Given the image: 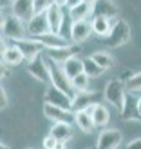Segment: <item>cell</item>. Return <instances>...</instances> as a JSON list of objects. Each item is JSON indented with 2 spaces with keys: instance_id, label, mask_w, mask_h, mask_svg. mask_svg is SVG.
<instances>
[{
  "instance_id": "6da1fadb",
  "label": "cell",
  "mask_w": 141,
  "mask_h": 149,
  "mask_svg": "<svg viewBox=\"0 0 141 149\" xmlns=\"http://www.w3.org/2000/svg\"><path fill=\"white\" fill-rule=\"evenodd\" d=\"M103 96L110 106H114L121 113L125 100H127V84H123V80L120 78L109 80V84L105 86V91H103Z\"/></svg>"
},
{
  "instance_id": "7a4b0ae2",
  "label": "cell",
  "mask_w": 141,
  "mask_h": 149,
  "mask_svg": "<svg viewBox=\"0 0 141 149\" xmlns=\"http://www.w3.org/2000/svg\"><path fill=\"white\" fill-rule=\"evenodd\" d=\"M130 40V26L127 24V20L118 18L112 22V29H110L109 36L105 38V46L110 49L121 47Z\"/></svg>"
},
{
  "instance_id": "3957f363",
  "label": "cell",
  "mask_w": 141,
  "mask_h": 149,
  "mask_svg": "<svg viewBox=\"0 0 141 149\" xmlns=\"http://www.w3.org/2000/svg\"><path fill=\"white\" fill-rule=\"evenodd\" d=\"M25 33H27V24L24 20H20L14 15L2 17V36L4 38L18 42L22 38H25Z\"/></svg>"
},
{
  "instance_id": "277c9868",
  "label": "cell",
  "mask_w": 141,
  "mask_h": 149,
  "mask_svg": "<svg viewBox=\"0 0 141 149\" xmlns=\"http://www.w3.org/2000/svg\"><path fill=\"white\" fill-rule=\"evenodd\" d=\"M47 64H49V69H51V86H54L56 89H60L65 95H69L71 98H74L76 91H74V87H72V82L67 78V74L63 73L60 64H56L54 60H51V58H47Z\"/></svg>"
},
{
  "instance_id": "5b68a950",
  "label": "cell",
  "mask_w": 141,
  "mask_h": 149,
  "mask_svg": "<svg viewBox=\"0 0 141 149\" xmlns=\"http://www.w3.org/2000/svg\"><path fill=\"white\" fill-rule=\"evenodd\" d=\"M27 73L31 74L34 80L42 82V84H51V69L47 64V58H43L42 55L36 56L34 60L27 64Z\"/></svg>"
},
{
  "instance_id": "8992f818",
  "label": "cell",
  "mask_w": 141,
  "mask_h": 149,
  "mask_svg": "<svg viewBox=\"0 0 141 149\" xmlns=\"http://www.w3.org/2000/svg\"><path fill=\"white\" fill-rule=\"evenodd\" d=\"M43 115L54 124H76V113L63 107L53 106V104H43Z\"/></svg>"
},
{
  "instance_id": "52a82bcc",
  "label": "cell",
  "mask_w": 141,
  "mask_h": 149,
  "mask_svg": "<svg viewBox=\"0 0 141 149\" xmlns=\"http://www.w3.org/2000/svg\"><path fill=\"white\" fill-rule=\"evenodd\" d=\"M123 142V135L120 129H101L98 135L96 149H118Z\"/></svg>"
},
{
  "instance_id": "ba28073f",
  "label": "cell",
  "mask_w": 141,
  "mask_h": 149,
  "mask_svg": "<svg viewBox=\"0 0 141 149\" xmlns=\"http://www.w3.org/2000/svg\"><path fill=\"white\" fill-rule=\"evenodd\" d=\"M43 104H53V106L72 111V98L69 95H65L63 91H60V89H56L54 86H51L45 91V95H43Z\"/></svg>"
},
{
  "instance_id": "9c48e42d",
  "label": "cell",
  "mask_w": 141,
  "mask_h": 149,
  "mask_svg": "<svg viewBox=\"0 0 141 149\" xmlns=\"http://www.w3.org/2000/svg\"><path fill=\"white\" fill-rule=\"evenodd\" d=\"M94 104H100V93L96 91H80L74 95L72 98V111L80 113V111H87Z\"/></svg>"
},
{
  "instance_id": "30bf717a",
  "label": "cell",
  "mask_w": 141,
  "mask_h": 149,
  "mask_svg": "<svg viewBox=\"0 0 141 149\" xmlns=\"http://www.w3.org/2000/svg\"><path fill=\"white\" fill-rule=\"evenodd\" d=\"M14 46L22 51V55H24L25 60H29V62L34 60L36 56H40L42 51L45 49L36 38H22V40H18V42H14Z\"/></svg>"
},
{
  "instance_id": "8fae6325",
  "label": "cell",
  "mask_w": 141,
  "mask_h": 149,
  "mask_svg": "<svg viewBox=\"0 0 141 149\" xmlns=\"http://www.w3.org/2000/svg\"><path fill=\"white\" fill-rule=\"evenodd\" d=\"M51 33V26L47 22V15H34V17L27 22V35H31V38H36V36L47 35Z\"/></svg>"
},
{
  "instance_id": "7c38bea8",
  "label": "cell",
  "mask_w": 141,
  "mask_h": 149,
  "mask_svg": "<svg viewBox=\"0 0 141 149\" xmlns=\"http://www.w3.org/2000/svg\"><path fill=\"white\" fill-rule=\"evenodd\" d=\"M92 35V24L87 20H81V22H72L71 29H69V38L74 44H81L85 42L89 36Z\"/></svg>"
},
{
  "instance_id": "4fadbf2b",
  "label": "cell",
  "mask_w": 141,
  "mask_h": 149,
  "mask_svg": "<svg viewBox=\"0 0 141 149\" xmlns=\"http://www.w3.org/2000/svg\"><path fill=\"white\" fill-rule=\"evenodd\" d=\"M80 53V46L78 44H74V46H67V47H56V49H47V58L51 60H54L56 64H63L67 62L69 58L72 56H78Z\"/></svg>"
},
{
  "instance_id": "5bb4252c",
  "label": "cell",
  "mask_w": 141,
  "mask_h": 149,
  "mask_svg": "<svg viewBox=\"0 0 141 149\" xmlns=\"http://www.w3.org/2000/svg\"><path fill=\"white\" fill-rule=\"evenodd\" d=\"M11 9H13L14 17H18L20 20H24L25 24L34 17L33 0H13V2H11Z\"/></svg>"
},
{
  "instance_id": "9a60e30c",
  "label": "cell",
  "mask_w": 141,
  "mask_h": 149,
  "mask_svg": "<svg viewBox=\"0 0 141 149\" xmlns=\"http://www.w3.org/2000/svg\"><path fill=\"white\" fill-rule=\"evenodd\" d=\"M87 113L92 116V122L96 127H101V129H107V124L110 120V113L107 106H103V104H94L87 109Z\"/></svg>"
},
{
  "instance_id": "2e32d148",
  "label": "cell",
  "mask_w": 141,
  "mask_h": 149,
  "mask_svg": "<svg viewBox=\"0 0 141 149\" xmlns=\"http://www.w3.org/2000/svg\"><path fill=\"white\" fill-rule=\"evenodd\" d=\"M118 15V6L112 0H96L92 4V17H105L112 20Z\"/></svg>"
},
{
  "instance_id": "e0dca14e",
  "label": "cell",
  "mask_w": 141,
  "mask_h": 149,
  "mask_svg": "<svg viewBox=\"0 0 141 149\" xmlns=\"http://www.w3.org/2000/svg\"><path fill=\"white\" fill-rule=\"evenodd\" d=\"M45 15H47V22H49V26H51V33L62 35L63 22H65L63 9H62L60 6H53V7H51V9H49Z\"/></svg>"
},
{
  "instance_id": "ac0fdd59",
  "label": "cell",
  "mask_w": 141,
  "mask_h": 149,
  "mask_svg": "<svg viewBox=\"0 0 141 149\" xmlns=\"http://www.w3.org/2000/svg\"><path fill=\"white\" fill-rule=\"evenodd\" d=\"M36 40L45 47V51L47 49H56V47H67V46H71V44L67 42V36L56 35V33H47V35L36 36Z\"/></svg>"
},
{
  "instance_id": "d6986e66",
  "label": "cell",
  "mask_w": 141,
  "mask_h": 149,
  "mask_svg": "<svg viewBox=\"0 0 141 149\" xmlns=\"http://www.w3.org/2000/svg\"><path fill=\"white\" fill-rule=\"evenodd\" d=\"M112 22L114 20H109L105 17H92L91 20V24H92V33L96 36H100V38L105 40L109 33H110V29H112Z\"/></svg>"
},
{
  "instance_id": "ffe728a7",
  "label": "cell",
  "mask_w": 141,
  "mask_h": 149,
  "mask_svg": "<svg viewBox=\"0 0 141 149\" xmlns=\"http://www.w3.org/2000/svg\"><path fill=\"white\" fill-rule=\"evenodd\" d=\"M25 60V56L22 55V51L14 46H9L4 53H2V64H6L7 68H13V65H18V64H22Z\"/></svg>"
},
{
  "instance_id": "44dd1931",
  "label": "cell",
  "mask_w": 141,
  "mask_h": 149,
  "mask_svg": "<svg viewBox=\"0 0 141 149\" xmlns=\"http://www.w3.org/2000/svg\"><path fill=\"white\" fill-rule=\"evenodd\" d=\"M62 69H63L65 74H67V78L72 82L78 74L83 73V60H80L78 56H72V58H69L67 62L62 64Z\"/></svg>"
},
{
  "instance_id": "7402d4cb",
  "label": "cell",
  "mask_w": 141,
  "mask_h": 149,
  "mask_svg": "<svg viewBox=\"0 0 141 149\" xmlns=\"http://www.w3.org/2000/svg\"><path fill=\"white\" fill-rule=\"evenodd\" d=\"M121 118L123 120H141V115L138 111V100H134L130 95H127L125 106L121 109Z\"/></svg>"
},
{
  "instance_id": "603a6c76",
  "label": "cell",
  "mask_w": 141,
  "mask_h": 149,
  "mask_svg": "<svg viewBox=\"0 0 141 149\" xmlns=\"http://www.w3.org/2000/svg\"><path fill=\"white\" fill-rule=\"evenodd\" d=\"M49 135H53L58 142H69L72 138V125L71 124H54L53 127H51Z\"/></svg>"
},
{
  "instance_id": "cb8c5ba5",
  "label": "cell",
  "mask_w": 141,
  "mask_h": 149,
  "mask_svg": "<svg viewBox=\"0 0 141 149\" xmlns=\"http://www.w3.org/2000/svg\"><path fill=\"white\" fill-rule=\"evenodd\" d=\"M92 15V6L87 4V2H81L80 6L72 7V9H69V17L72 22H81V20H87L89 17Z\"/></svg>"
},
{
  "instance_id": "d4e9b609",
  "label": "cell",
  "mask_w": 141,
  "mask_h": 149,
  "mask_svg": "<svg viewBox=\"0 0 141 149\" xmlns=\"http://www.w3.org/2000/svg\"><path fill=\"white\" fill-rule=\"evenodd\" d=\"M76 124L78 127L83 131V133H92L94 131V122H92V116L87 113V111H80V113H76Z\"/></svg>"
},
{
  "instance_id": "484cf974",
  "label": "cell",
  "mask_w": 141,
  "mask_h": 149,
  "mask_svg": "<svg viewBox=\"0 0 141 149\" xmlns=\"http://www.w3.org/2000/svg\"><path fill=\"white\" fill-rule=\"evenodd\" d=\"M91 58H92V60L100 65V68L105 69V71H107V69H110V68L114 65V58H112V55H109L107 51H96V53H94Z\"/></svg>"
},
{
  "instance_id": "4316f807",
  "label": "cell",
  "mask_w": 141,
  "mask_h": 149,
  "mask_svg": "<svg viewBox=\"0 0 141 149\" xmlns=\"http://www.w3.org/2000/svg\"><path fill=\"white\" fill-rule=\"evenodd\" d=\"M103 71H105V69L100 68V65L96 64L91 56L83 60V73L87 74L89 78H98V77H101V74H103Z\"/></svg>"
},
{
  "instance_id": "83f0119b",
  "label": "cell",
  "mask_w": 141,
  "mask_h": 149,
  "mask_svg": "<svg viewBox=\"0 0 141 149\" xmlns=\"http://www.w3.org/2000/svg\"><path fill=\"white\" fill-rule=\"evenodd\" d=\"M89 78L85 73H81V74H78L76 78L72 80V87H74V91L76 93H80V91H89Z\"/></svg>"
},
{
  "instance_id": "f1b7e54d",
  "label": "cell",
  "mask_w": 141,
  "mask_h": 149,
  "mask_svg": "<svg viewBox=\"0 0 141 149\" xmlns=\"http://www.w3.org/2000/svg\"><path fill=\"white\" fill-rule=\"evenodd\" d=\"M127 89H129L130 93H139L141 91V71L139 73H134L127 80Z\"/></svg>"
},
{
  "instance_id": "f546056e",
  "label": "cell",
  "mask_w": 141,
  "mask_h": 149,
  "mask_svg": "<svg viewBox=\"0 0 141 149\" xmlns=\"http://www.w3.org/2000/svg\"><path fill=\"white\" fill-rule=\"evenodd\" d=\"M53 0H33V7H34V15H42L47 13L53 7Z\"/></svg>"
},
{
  "instance_id": "4dcf8cb0",
  "label": "cell",
  "mask_w": 141,
  "mask_h": 149,
  "mask_svg": "<svg viewBox=\"0 0 141 149\" xmlns=\"http://www.w3.org/2000/svg\"><path fill=\"white\" fill-rule=\"evenodd\" d=\"M42 146H43V149H56V146H58V140H56L53 135H47L45 138H43Z\"/></svg>"
},
{
  "instance_id": "1f68e13d",
  "label": "cell",
  "mask_w": 141,
  "mask_h": 149,
  "mask_svg": "<svg viewBox=\"0 0 141 149\" xmlns=\"http://www.w3.org/2000/svg\"><path fill=\"white\" fill-rule=\"evenodd\" d=\"M7 104H9V100H7V91L2 87L0 89V109H7Z\"/></svg>"
},
{
  "instance_id": "d6a6232c",
  "label": "cell",
  "mask_w": 141,
  "mask_h": 149,
  "mask_svg": "<svg viewBox=\"0 0 141 149\" xmlns=\"http://www.w3.org/2000/svg\"><path fill=\"white\" fill-rule=\"evenodd\" d=\"M125 149H141V136H139V138H134V140H130Z\"/></svg>"
},
{
  "instance_id": "836d02e7",
  "label": "cell",
  "mask_w": 141,
  "mask_h": 149,
  "mask_svg": "<svg viewBox=\"0 0 141 149\" xmlns=\"http://www.w3.org/2000/svg\"><path fill=\"white\" fill-rule=\"evenodd\" d=\"M83 0H67V6L65 7H69V9H72V7H76V6H80Z\"/></svg>"
},
{
  "instance_id": "e575fe53",
  "label": "cell",
  "mask_w": 141,
  "mask_h": 149,
  "mask_svg": "<svg viewBox=\"0 0 141 149\" xmlns=\"http://www.w3.org/2000/svg\"><path fill=\"white\" fill-rule=\"evenodd\" d=\"M54 6H60V7H65L67 6V0H53Z\"/></svg>"
},
{
  "instance_id": "d590c367",
  "label": "cell",
  "mask_w": 141,
  "mask_h": 149,
  "mask_svg": "<svg viewBox=\"0 0 141 149\" xmlns=\"http://www.w3.org/2000/svg\"><path fill=\"white\" fill-rule=\"evenodd\" d=\"M65 146H67V142H58L56 149H65Z\"/></svg>"
},
{
  "instance_id": "8d00e7d4",
  "label": "cell",
  "mask_w": 141,
  "mask_h": 149,
  "mask_svg": "<svg viewBox=\"0 0 141 149\" xmlns=\"http://www.w3.org/2000/svg\"><path fill=\"white\" fill-rule=\"evenodd\" d=\"M7 77V65H4V68H2V80Z\"/></svg>"
},
{
  "instance_id": "74e56055",
  "label": "cell",
  "mask_w": 141,
  "mask_h": 149,
  "mask_svg": "<svg viewBox=\"0 0 141 149\" xmlns=\"http://www.w3.org/2000/svg\"><path fill=\"white\" fill-rule=\"evenodd\" d=\"M138 111H139V115H141V96L138 98Z\"/></svg>"
},
{
  "instance_id": "f35d334b",
  "label": "cell",
  "mask_w": 141,
  "mask_h": 149,
  "mask_svg": "<svg viewBox=\"0 0 141 149\" xmlns=\"http://www.w3.org/2000/svg\"><path fill=\"white\" fill-rule=\"evenodd\" d=\"M0 149H11V147L7 146V144H4V142H2V146H0Z\"/></svg>"
},
{
  "instance_id": "ab89813d",
  "label": "cell",
  "mask_w": 141,
  "mask_h": 149,
  "mask_svg": "<svg viewBox=\"0 0 141 149\" xmlns=\"http://www.w3.org/2000/svg\"><path fill=\"white\" fill-rule=\"evenodd\" d=\"M83 2H87V4H91V6H92V4L96 2V0H83Z\"/></svg>"
},
{
  "instance_id": "60d3db41",
  "label": "cell",
  "mask_w": 141,
  "mask_h": 149,
  "mask_svg": "<svg viewBox=\"0 0 141 149\" xmlns=\"http://www.w3.org/2000/svg\"><path fill=\"white\" fill-rule=\"evenodd\" d=\"M27 149H31V147H27Z\"/></svg>"
},
{
  "instance_id": "b9f144b4",
  "label": "cell",
  "mask_w": 141,
  "mask_h": 149,
  "mask_svg": "<svg viewBox=\"0 0 141 149\" xmlns=\"http://www.w3.org/2000/svg\"><path fill=\"white\" fill-rule=\"evenodd\" d=\"M94 149H96V147H94Z\"/></svg>"
}]
</instances>
